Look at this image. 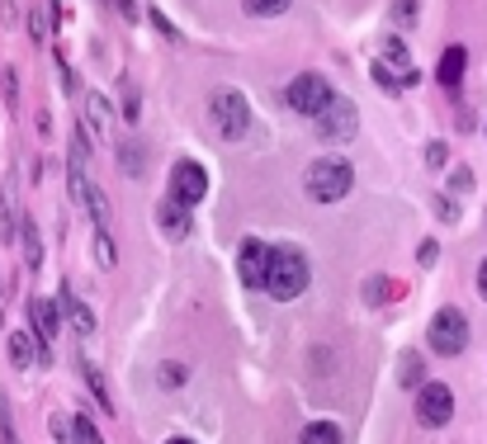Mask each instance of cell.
I'll use <instances>...</instances> for the list:
<instances>
[{
    "label": "cell",
    "instance_id": "cell-1",
    "mask_svg": "<svg viewBox=\"0 0 487 444\" xmlns=\"http://www.w3.org/2000/svg\"><path fill=\"white\" fill-rule=\"evenodd\" d=\"M308 279H313L308 256H303L298 246H274V251H270V279H266V294H270V298H280V302H289V298H298L303 288H308Z\"/></svg>",
    "mask_w": 487,
    "mask_h": 444
},
{
    "label": "cell",
    "instance_id": "cell-31",
    "mask_svg": "<svg viewBox=\"0 0 487 444\" xmlns=\"http://www.w3.org/2000/svg\"><path fill=\"white\" fill-rule=\"evenodd\" d=\"M478 294L487 298V260H483V265H478Z\"/></svg>",
    "mask_w": 487,
    "mask_h": 444
},
{
    "label": "cell",
    "instance_id": "cell-2",
    "mask_svg": "<svg viewBox=\"0 0 487 444\" xmlns=\"http://www.w3.org/2000/svg\"><path fill=\"white\" fill-rule=\"evenodd\" d=\"M351 161H341V157H322V161H313L308 165V175H303V189H308V199L317 203H341L345 194H351Z\"/></svg>",
    "mask_w": 487,
    "mask_h": 444
},
{
    "label": "cell",
    "instance_id": "cell-13",
    "mask_svg": "<svg viewBox=\"0 0 487 444\" xmlns=\"http://www.w3.org/2000/svg\"><path fill=\"white\" fill-rule=\"evenodd\" d=\"M62 440H66V444H104L90 416H72V421L62 425Z\"/></svg>",
    "mask_w": 487,
    "mask_h": 444
},
{
    "label": "cell",
    "instance_id": "cell-23",
    "mask_svg": "<svg viewBox=\"0 0 487 444\" xmlns=\"http://www.w3.org/2000/svg\"><path fill=\"white\" fill-rule=\"evenodd\" d=\"M0 440L15 444V430H10V411H5V397H0Z\"/></svg>",
    "mask_w": 487,
    "mask_h": 444
},
{
    "label": "cell",
    "instance_id": "cell-10",
    "mask_svg": "<svg viewBox=\"0 0 487 444\" xmlns=\"http://www.w3.org/2000/svg\"><path fill=\"white\" fill-rule=\"evenodd\" d=\"M29 317H34V336L38 341H52V336H58V322H62V308H58V302H48V298H34L29 302Z\"/></svg>",
    "mask_w": 487,
    "mask_h": 444
},
{
    "label": "cell",
    "instance_id": "cell-27",
    "mask_svg": "<svg viewBox=\"0 0 487 444\" xmlns=\"http://www.w3.org/2000/svg\"><path fill=\"white\" fill-rule=\"evenodd\" d=\"M43 34H48V19H43V10H34V43H43Z\"/></svg>",
    "mask_w": 487,
    "mask_h": 444
},
{
    "label": "cell",
    "instance_id": "cell-24",
    "mask_svg": "<svg viewBox=\"0 0 487 444\" xmlns=\"http://www.w3.org/2000/svg\"><path fill=\"white\" fill-rule=\"evenodd\" d=\"M426 165H436V171L444 165V142H430V147H426Z\"/></svg>",
    "mask_w": 487,
    "mask_h": 444
},
{
    "label": "cell",
    "instance_id": "cell-28",
    "mask_svg": "<svg viewBox=\"0 0 487 444\" xmlns=\"http://www.w3.org/2000/svg\"><path fill=\"white\" fill-rule=\"evenodd\" d=\"M109 5H114L123 19H137V5H133V0H109Z\"/></svg>",
    "mask_w": 487,
    "mask_h": 444
},
{
    "label": "cell",
    "instance_id": "cell-5",
    "mask_svg": "<svg viewBox=\"0 0 487 444\" xmlns=\"http://www.w3.org/2000/svg\"><path fill=\"white\" fill-rule=\"evenodd\" d=\"M331 100H336V95H331V86H327L322 76H313V72L294 76V86H289V104H294L298 114H308V119H317Z\"/></svg>",
    "mask_w": 487,
    "mask_h": 444
},
{
    "label": "cell",
    "instance_id": "cell-21",
    "mask_svg": "<svg viewBox=\"0 0 487 444\" xmlns=\"http://www.w3.org/2000/svg\"><path fill=\"white\" fill-rule=\"evenodd\" d=\"M86 109H90V119H95L90 128L104 133V128H109V109H104V100H100V95H86Z\"/></svg>",
    "mask_w": 487,
    "mask_h": 444
},
{
    "label": "cell",
    "instance_id": "cell-9",
    "mask_svg": "<svg viewBox=\"0 0 487 444\" xmlns=\"http://www.w3.org/2000/svg\"><path fill=\"white\" fill-rule=\"evenodd\" d=\"M270 251L274 246H266V241H242V256H236V274H242V284H251V288H266V279H270Z\"/></svg>",
    "mask_w": 487,
    "mask_h": 444
},
{
    "label": "cell",
    "instance_id": "cell-29",
    "mask_svg": "<svg viewBox=\"0 0 487 444\" xmlns=\"http://www.w3.org/2000/svg\"><path fill=\"white\" fill-rule=\"evenodd\" d=\"M365 298H369V302H383V279H369V288H365Z\"/></svg>",
    "mask_w": 487,
    "mask_h": 444
},
{
    "label": "cell",
    "instance_id": "cell-7",
    "mask_svg": "<svg viewBox=\"0 0 487 444\" xmlns=\"http://www.w3.org/2000/svg\"><path fill=\"white\" fill-rule=\"evenodd\" d=\"M208 194V175H204V165L199 161H175V171H171V199L180 208H194Z\"/></svg>",
    "mask_w": 487,
    "mask_h": 444
},
{
    "label": "cell",
    "instance_id": "cell-12",
    "mask_svg": "<svg viewBox=\"0 0 487 444\" xmlns=\"http://www.w3.org/2000/svg\"><path fill=\"white\" fill-rule=\"evenodd\" d=\"M464 66H468V52L464 48H444V57H440V86H459V80H464Z\"/></svg>",
    "mask_w": 487,
    "mask_h": 444
},
{
    "label": "cell",
    "instance_id": "cell-16",
    "mask_svg": "<svg viewBox=\"0 0 487 444\" xmlns=\"http://www.w3.org/2000/svg\"><path fill=\"white\" fill-rule=\"evenodd\" d=\"M303 444H341V425L336 421H313L303 430Z\"/></svg>",
    "mask_w": 487,
    "mask_h": 444
},
{
    "label": "cell",
    "instance_id": "cell-32",
    "mask_svg": "<svg viewBox=\"0 0 487 444\" xmlns=\"http://www.w3.org/2000/svg\"><path fill=\"white\" fill-rule=\"evenodd\" d=\"M166 444H194V440H185V435H175V440H166Z\"/></svg>",
    "mask_w": 487,
    "mask_h": 444
},
{
    "label": "cell",
    "instance_id": "cell-4",
    "mask_svg": "<svg viewBox=\"0 0 487 444\" xmlns=\"http://www.w3.org/2000/svg\"><path fill=\"white\" fill-rule=\"evenodd\" d=\"M426 341H430V350H436V355H459L468 345V317L459 308H440L436 317H430Z\"/></svg>",
    "mask_w": 487,
    "mask_h": 444
},
{
    "label": "cell",
    "instance_id": "cell-18",
    "mask_svg": "<svg viewBox=\"0 0 487 444\" xmlns=\"http://www.w3.org/2000/svg\"><path fill=\"white\" fill-rule=\"evenodd\" d=\"M242 10H246L251 19H270V15H284L289 0H242Z\"/></svg>",
    "mask_w": 487,
    "mask_h": 444
},
{
    "label": "cell",
    "instance_id": "cell-22",
    "mask_svg": "<svg viewBox=\"0 0 487 444\" xmlns=\"http://www.w3.org/2000/svg\"><path fill=\"white\" fill-rule=\"evenodd\" d=\"M95 246H100V265H114V237H109V227H95Z\"/></svg>",
    "mask_w": 487,
    "mask_h": 444
},
{
    "label": "cell",
    "instance_id": "cell-6",
    "mask_svg": "<svg viewBox=\"0 0 487 444\" xmlns=\"http://www.w3.org/2000/svg\"><path fill=\"white\" fill-rule=\"evenodd\" d=\"M450 416H454V393L444 383H426L421 393H416V421L421 425L440 430V425H450Z\"/></svg>",
    "mask_w": 487,
    "mask_h": 444
},
{
    "label": "cell",
    "instance_id": "cell-30",
    "mask_svg": "<svg viewBox=\"0 0 487 444\" xmlns=\"http://www.w3.org/2000/svg\"><path fill=\"white\" fill-rule=\"evenodd\" d=\"M161 379H166V383H180V379H185V369H180V364H166Z\"/></svg>",
    "mask_w": 487,
    "mask_h": 444
},
{
    "label": "cell",
    "instance_id": "cell-3",
    "mask_svg": "<svg viewBox=\"0 0 487 444\" xmlns=\"http://www.w3.org/2000/svg\"><path fill=\"white\" fill-rule=\"evenodd\" d=\"M208 114H213V123H218V137H228V142L246 137V128H251V104H246V95H236V90H218L213 104H208Z\"/></svg>",
    "mask_w": 487,
    "mask_h": 444
},
{
    "label": "cell",
    "instance_id": "cell-26",
    "mask_svg": "<svg viewBox=\"0 0 487 444\" xmlns=\"http://www.w3.org/2000/svg\"><path fill=\"white\" fill-rule=\"evenodd\" d=\"M398 19H402V24L416 19V0H398Z\"/></svg>",
    "mask_w": 487,
    "mask_h": 444
},
{
    "label": "cell",
    "instance_id": "cell-19",
    "mask_svg": "<svg viewBox=\"0 0 487 444\" xmlns=\"http://www.w3.org/2000/svg\"><path fill=\"white\" fill-rule=\"evenodd\" d=\"M81 369H86V379H90V393L100 397V407H104V411H114V397H109V387H104V379H100V369H95V364H81Z\"/></svg>",
    "mask_w": 487,
    "mask_h": 444
},
{
    "label": "cell",
    "instance_id": "cell-17",
    "mask_svg": "<svg viewBox=\"0 0 487 444\" xmlns=\"http://www.w3.org/2000/svg\"><path fill=\"white\" fill-rule=\"evenodd\" d=\"M10 359H15V369H29L34 364V336L15 331V336H10Z\"/></svg>",
    "mask_w": 487,
    "mask_h": 444
},
{
    "label": "cell",
    "instance_id": "cell-8",
    "mask_svg": "<svg viewBox=\"0 0 487 444\" xmlns=\"http://www.w3.org/2000/svg\"><path fill=\"white\" fill-rule=\"evenodd\" d=\"M313 128H317V137H322V142H345V137L355 133V104L351 100H331L322 114L313 119Z\"/></svg>",
    "mask_w": 487,
    "mask_h": 444
},
{
    "label": "cell",
    "instance_id": "cell-25",
    "mask_svg": "<svg viewBox=\"0 0 487 444\" xmlns=\"http://www.w3.org/2000/svg\"><path fill=\"white\" fill-rule=\"evenodd\" d=\"M436 256H440V246H436V241H426L421 251H416V260H421V265H436Z\"/></svg>",
    "mask_w": 487,
    "mask_h": 444
},
{
    "label": "cell",
    "instance_id": "cell-20",
    "mask_svg": "<svg viewBox=\"0 0 487 444\" xmlns=\"http://www.w3.org/2000/svg\"><path fill=\"white\" fill-rule=\"evenodd\" d=\"M24 256H29V270H38V265H43V246H38L34 222H24Z\"/></svg>",
    "mask_w": 487,
    "mask_h": 444
},
{
    "label": "cell",
    "instance_id": "cell-14",
    "mask_svg": "<svg viewBox=\"0 0 487 444\" xmlns=\"http://www.w3.org/2000/svg\"><path fill=\"white\" fill-rule=\"evenodd\" d=\"M398 379H402V387H416V393H421L426 387V369H421V355H402V369H398Z\"/></svg>",
    "mask_w": 487,
    "mask_h": 444
},
{
    "label": "cell",
    "instance_id": "cell-15",
    "mask_svg": "<svg viewBox=\"0 0 487 444\" xmlns=\"http://www.w3.org/2000/svg\"><path fill=\"white\" fill-rule=\"evenodd\" d=\"M62 308H66V317H72V326L81 331V336H86V331H95V317H90V308H86V302H76V298H72V288L62 294Z\"/></svg>",
    "mask_w": 487,
    "mask_h": 444
},
{
    "label": "cell",
    "instance_id": "cell-11",
    "mask_svg": "<svg viewBox=\"0 0 487 444\" xmlns=\"http://www.w3.org/2000/svg\"><path fill=\"white\" fill-rule=\"evenodd\" d=\"M157 222L166 227V237H175V241H185V237H189V208H180L175 199H161Z\"/></svg>",
    "mask_w": 487,
    "mask_h": 444
}]
</instances>
